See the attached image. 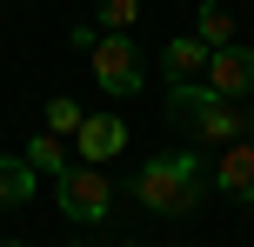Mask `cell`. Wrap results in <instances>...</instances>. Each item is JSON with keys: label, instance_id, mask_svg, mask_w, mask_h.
<instances>
[{"label": "cell", "instance_id": "obj_1", "mask_svg": "<svg viewBox=\"0 0 254 247\" xmlns=\"http://www.w3.org/2000/svg\"><path fill=\"white\" fill-rule=\"evenodd\" d=\"M134 194H140V207H147V214H194V207L207 200V160L188 154V147L154 154V160H140Z\"/></svg>", "mask_w": 254, "mask_h": 247}, {"label": "cell", "instance_id": "obj_2", "mask_svg": "<svg viewBox=\"0 0 254 247\" xmlns=\"http://www.w3.org/2000/svg\"><path fill=\"white\" fill-rule=\"evenodd\" d=\"M167 120H174V127H188L194 141H207V147H228V141H248V134H254V107L221 100L207 80L167 87Z\"/></svg>", "mask_w": 254, "mask_h": 247}, {"label": "cell", "instance_id": "obj_3", "mask_svg": "<svg viewBox=\"0 0 254 247\" xmlns=\"http://www.w3.org/2000/svg\"><path fill=\"white\" fill-rule=\"evenodd\" d=\"M54 200H61L67 221L94 227L114 214V181H107L101 167H87V160H67V174H54Z\"/></svg>", "mask_w": 254, "mask_h": 247}, {"label": "cell", "instance_id": "obj_4", "mask_svg": "<svg viewBox=\"0 0 254 247\" xmlns=\"http://www.w3.org/2000/svg\"><path fill=\"white\" fill-rule=\"evenodd\" d=\"M87 67H94V80H101L107 94H140L147 87V53H140L127 34H101L87 47Z\"/></svg>", "mask_w": 254, "mask_h": 247}, {"label": "cell", "instance_id": "obj_5", "mask_svg": "<svg viewBox=\"0 0 254 247\" xmlns=\"http://www.w3.org/2000/svg\"><path fill=\"white\" fill-rule=\"evenodd\" d=\"M207 187L228 200H241V207L254 214V141H228L214 154V167H207Z\"/></svg>", "mask_w": 254, "mask_h": 247}, {"label": "cell", "instance_id": "obj_6", "mask_svg": "<svg viewBox=\"0 0 254 247\" xmlns=\"http://www.w3.org/2000/svg\"><path fill=\"white\" fill-rule=\"evenodd\" d=\"M201 80L221 94V100H248L254 94V47H241V40H234V47H214Z\"/></svg>", "mask_w": 254, "mask_h": 247}, {"label": "cell", "instance_id": "obj_7", "mask_svg": "<svg viewBox=\"0 0 254 247\" xmlns=\"http://www.w3.org/2000/svg\"><path fill=\"white\" fill-rule=\"evenodd\" d=\"M74 141H80V160H87V167H94V160H114L127 147V120L121 114H87Z\"/></svg>", "mask_w": 254, "mask_h": 247}, {"label": "cell", "instance_id": "obj_8", "mask_svg": "<svg viewBox=\"0 0 254 247\" xmlns=\"http://www.w3.org/2000/svg\"><path fill=\"white\" fill-rule=\"evenodd\" d=\"M207 40H194V34H181V40H167L161 47V74H167V87H188V80H201L207 74Z\"/></svg>", "mask_w": 254, "mask_h": 247}, {"label": "cell", "instance_id": "obj_9", "mask_svg": "<svg viewBox=\"0 0 254 247\" xmlns=\"http://www.w3.org/2000/svg\"><path fill=\"white\" fill-rule=\"evenodd\" d=\"M194 40H207V47H234V13L214 7V0H201V7H194Z\"/></svg>", "mask_w": 254, "mask_h": 247}, {"label": "cell", "instance_id": "obj_10", "mask_svg": "<svg viewBox=\"0 0 254 247\" xmlns=\"http://www.w3.org/2000/svg\"><path fill=\"white\" fill-rule=\"evenodd\" d=\"M20 160H27L34 174H67V147H61V134H34Z\"/></svg>", "mask_w": 254, "mask_h": 247}, {"label": "cell", "instance_id": "obj_11", "mask_svg": "<svg viewBox=\"0 0 254 247\" xmlns=\"http://www.w3.org/2000/svg\"><path fill=\"white\" fill-rule=\"evenodd\" d=\"M34 181L40 174L27 167V160H0V207H20V200L34 194Z\"/></svg>", "mask_w": 254, "mask_h": 247}, {"label": "cell", "instance_id": "obj_12", "mask_svg": "<svg viewBox=\"0 0 254 247\" xmlns=\"http://www.w3.org/2000/svg\"><path fill=\"white\" fill-rule=\"evenodd\" d=\"M80 120H87V107L67 100V94H54L47 100V134H80Z\"/></svg>", "mask_w": 254, "mask_h": 247}, {"label": "cell", "instance_id": "obj_13", "mask_svg": "<svg viewBox=\"0 0 254 247\" xmlns=\"http://www.w3.org/2000/svg\"><path fill=\"white\" fill-rule=\"evenodd\" d=\"M134 20H140V0H101V27L107 34H127Z\"/></svg>", "mask_w": 254, "mask_h": 247}, {"label": "cell", "instance_id": "obj_14", "mask_svg": "<svg viewBox=\"0 0 254 247\" xmlns=\"http://www.w3.org/2000/svg\"><path fill=\"white\" fill-rule=\"evenodd\" d=\"M0 247H27V241H0Z\"/></svg>", "mask_w": 254, "mask_h": 247}, {"label": "cell", "instance_id": "obj_15", "mask_svg": "<svg viewBox=\"0 0 254 247\" xmlns=\"http://www.w3.org/2000/svg\"><path fill=\"white\" fill-rule=\"evenodd\" d=\"M121 247H147V241H121Z\"/></svg>", "mask_w": 254, "mask_h": 247}]
</instances>
